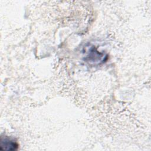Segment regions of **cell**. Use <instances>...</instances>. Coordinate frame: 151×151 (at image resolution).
Wrapping results in <instances>:
<instances>
[{"label": "cell", "instance_id": "1", "mask_svg": "<svg viewBox=\"0 0 151 151\" xmlns=\"http://www.w3.org/2000/svg\"><path fill=\"white\" fill-rule=\"evenodd\" d=\"M107 58V54L99 52L94 47H91L85 57L84 60L90 65H96L104 63Z\"/></svg>", "mask_w": 151, "mask_h": 151}, {"label": "cell", "instance_id": "2", "mask_svg": "<svg viewBox=\"0 0 151 151\" xmlns=\"http://www.w3.org/2000/svg\"><path fill=\"white\" fill-rule=\"evenodd\" d=\"M18 144L15 140L8 136H1L0 148L2 150H16L18 148Z\"/></svg>", "mask_w": 151, "mask_h": 151}]
</instances>
